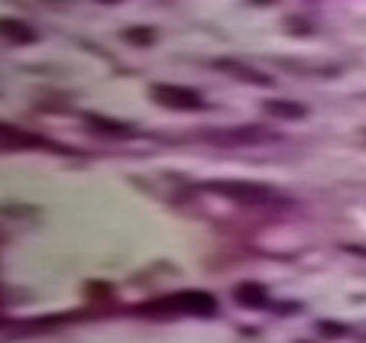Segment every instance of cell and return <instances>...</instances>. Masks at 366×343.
<instances>
[{
    "mask_svg": "<svg viewBox=\"0 0 366 343\" xmlns=\"http://www.w3.org/2000/svg\"><path fill=\"white\" fill-rule=\"evenodd\" d=\"M205 188H207V191H214V194H224V198H230V201H237V204H247V207H256V204H266V201L276 198L270 185L243 182V178H230V182H207Z\"/></svg>",
    "mask_w": 366,
    "mask_h": 343,
    "instance_id": "cell-1",
    "label": "cell"
},
{
    "mask_svg": "<svg viewBox=\"0 0 366 343\" xmlns=\"http://www.w3.org/2000/svg\"><path fill=\"white\" fill-rule=\"evenodd\" d=\"M150 97L159 107H169V110H205L207 107L205 97L198 94L194 87H185V85H152Z\"/></svg>",
    "mask_w": 366,
    "mask_h": 343,
    "instance_id": "cell-2",
    "label": "cell"
},
{
    "mask_svg": "<svg viewBox=\"0 0 366 343\" xmlns=\"http://www.w3.org/2000/svg\"><path fill=\"white\" fill-rule=\"evenodd\" d=\"M150 308H172V311H179V314L214 318L217 301H214V295H207V291H179V295H172V298L159 301V304H150Z\"/></svg>",
    "mask_w": 366,
    "mask_h": 343,
    "instance_id": "cell-3",
    "label": "cell"
},
{
    "mask_svg": "<svg viewBox=\"0 0 366 343\" xmlns=\"http://www.w3.org/2000/svg\"><path fill=\"white\" fill-rule=\"evenodd\" d=\"M211 65H214L217 72L230 75L234 81H243V85H253V87H272L276 85V78H270L266 72H259V68H253V65H247V62H237V59H214Z\"/></svg>",
    "mask_w": 366,
    "mask_h": 343,
    "instance_id": "cell-4",
    "label": "cell"
},
{
    "mask_svg": "<svg viewBox=\"0 0 366 343\" xmlns=\"http://www.w3.org/2000/svg\"><path fill=\"white\" fill-rule=\"evenodd\" d=\"M205 136L211 143H224V146H253V143L276 140L263 127H230V129H221V133H205Z\"/></svg>",
    "mask_w": 366,
    "mask_h": 343,
    "instance_id": "cell-5",
    "label": "cell"
},
{
    "mask_svg": "<svg viewBox=\"0 0 366 343\" xmlns=\"http://www.w3.org/2000/svg\"><path fill=\"white\" fill-rule=\"evenodd\" d=\"M0 136H3V149H55V152H68V149H62V146L49 143L45 136H32V133H26V129H20V127H10V123L0 129Z\"/></svg>",
    "mask_w": 366,
    "mask_h": 343,
    "instance_id": "cell-6",
    "label": "cell"
},
{
    "mask_svg": "<svg viewBox=\"0 0 366 343\" xmlns=\"http://www.w3.org/2000/svg\"><path fill=\"white\" fill-rule=\"evenodd\" d=\"M85 123L104 136H117V140H133L140 136V129L133 123H123V120H114V117H104V114H85Z\"/></svg>",
    "mask_w": 366,
    "mask_h": 343,
    "instance_id": "cell-7",
    "label": "cell"
},
{
    "mask_svg": "<svg viewBox=\"0 0 366 343\" xmlns=\"http://www.w3.org/2000/svg\"><path fill=\"white\" fill-rule=\"evenodd\" d=\"M234 301L243 304V308H263L270 301V291H266V285H259V282H240L237 289H234Z\"/></svg>",
    "mask_w": 366,
    "mask_h": 343,
    "instance_id": "cell-8",
    "label": "cell"
},
{
    "mask_svg": "<svg viewBox=\"0 0 366 343\" xmlns=\"http://www.w3.org/2000/svg\"><path fill=\"white\" fill-rule=\"evenodd\" d=\"M3 36H7V43H13V45H32L39 39V30L23 20H3Z\"/></svg>",
    "mask_w": 366,
    "mask_h": 343,
    "instance_id": "cell-9",
    "label": "cell"
},
{
    "mask_svg": "<svg viewBox=\"0 0 366 343\" xmlns=\"http://www.w3.org/2000/svg\"><path fill=\"white\" fill-rule=\"evenodd\" d=\"M263 110H266L270 117H276V120H302L305 114H308V107L298 104V101H266Z\"/></svg>",
    "mask_w": 366,
    "mask_h": 343,
    "instance_id": "cell-10",
    "label": "cell"
},
{
    "mask_svg": "<svg viewBox=\"0 0 366 343\" xmlns=\"http://www.w3.org/2000/svg\"><path fill=\"white\" fill-rule=\"evenodd\" d=\"M123 39L133 45H152L156 43V32L150 26H130V30H123Z\"/></svg>",
    "mask_w": 366,
    "mask_h": 343,
    "instance_id": "cell-11",
    "label": "cell"
},
{
    "mask_svg": "<svg viewBox=\"0 0 366 343\" xmlns=\"http://www.w3.org/2000/svg\"><path fill=\"white\" fill-rule=\"evenodd\" d=\"M318 331H321V333H337V337H347V333H350V331H347V327H340V324H318Z\"/></svg>",
    "mask_w": 366,
    "mask_h": 343,
    "instance_id": "cell-12",
    "label": "cell"
},
{
    "mask_svg": "<svg viewBox=\"0 0 366 343\" xmlns=\"http://www.w3.org/2000/svg\"><path fill=\"white\" fill-rule=\"evenodd\" d=\"M285 26H289V32H305V36L312 32V30H308V23H305V20H285Z\"/></svg>",
    "mask_w": 366,
    "mask_h": 343,
    "instance_id": "cell-13",
    "label": "cell"
},
{
    "mask_svg": "<svg viewBox=\"0 0 366 343\" xmlns=\"http://www.w3.org/2000/svg\"><path fill=\"white\" fill-rule=\"evenodd\" d=\"M97 3H120V0H97Z\"/></svg>",
    "mask_w": 366,
    "mask_h": 343,
    "instance_id": "cell-14",
    "label": "cell"
},
{
    "mask_svg": "<svg viewBox=\"0 0 366 343\" xmlns=\"http://www.w3.org/2000/svg\"><path fill=\"white\" fill-rule=\"evenodd\" d=\"M253 3H272V0H253Z\"/></svg>",
    "mask_w": 366,
    "mask_h": 343,
    "instance_id": "cell-15",
    "label": "cell"
}]
</instances>
